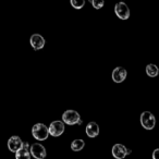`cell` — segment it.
I'll return each instance as SVG.
<instances>
[{
    "mask_svg": "<svg viewBox=\"0 0 159 159\" xmlns=\"http://www.w3.org/2000/svg\"><path fill=\"white\" fill-rule=\"evenodd\" d=\"M32 135L37 141H46L49 136V129L44 123H36L32 128Z\"/></svg>",
    "mask_w": 159,
    "mask_h": 159,
    "instance_id": "6da1fadb",
    "label": "cell"
},
{
    "mask_svg": "<svg viewBox=\"0 0 159 159\" xmlns=\"http://www.w3.org/2000/svg\"><path fill=\"white\" fill-rule=\"evenodd\" d=\"M81 121V116L75 110H66L62 115V122L69 125H74Z\"/></svg>",
    "mask_w": 159,
    "mask_h": 159,
    "instance_id": "7a4b0ae2",
    "label": "cell"
},
{
    "mask_svg": "<svg viewBox=\"0 0 159 159\" xmlns=\"http://www.w3.org/2000/svg\"><path fill=\"white\" fill-rule=\"evenodd\" d=\"M141 124L146 130L154 129L155 124H156V119H155L154 115L149 111H144L141 115Z\"/></svg>",
    "mask_w": 159,
    "mask_h": 159,
    "instance_id": "3957f363",
    "label": "cell"
},
{
    "mask_svg": "<svg viewBox=\"0 0 159 159\" xmlns=\"http://www.w3.org/2000/svg\"><path fill=\"white\" fill-rule=\"evenodd\" d=\"M30 152H31V155L35 159H45L47 155L46 148L39 143H35V144H33V145H31V147H30Z\"/></svg>",
    "mask_w": 159,
    "mask_h": 159,
    "instance_id": "277c9868",
    "label": "cell"
},
{
    "mask_svg": "<svg viewBox=\"0 0 159 159\" xmlns=\"http://www.w3.org/2000/svg\"><path fill=\"white\" fill-rule=\"evenodd\" d=\"M23 146H24V143L22 142L20 136H11L9 139H8V148H9L10 152H18L20 149H22Z\"/></svg>",
    "mask_w": 159,
    "mask_h": 159,
    "instance_id": "5b68a950",
    "label": "cell"
},
{
    "mask_svg": "<svg viewBox=\"0 0 159 159\" xmlns=\"http://www.w3.org/2000/svg\"><path fill=\"white\" fill-rule=\"evenodd\" d=\"M115 12L121 20H128L130 18V9L124 2H118L115 6Z\"/></svg>",
    "mask_w": 159,
    "mask_h": 159,
    "instance_id": "8992f818",
    "label": "cell"
},
{
    "mask_svg": "<svg viewBox=\"0 0 159 159\" xmlns=\"http://www.w3.org/2000/svg\"><path fill=\"white\" fill-rule=\"evenodd\" d=\"M49 134L53 137H58L63 134L64 132V123L62 121H53L49 125Z\"/></svg>",
    "mask_w": 159,
    "mask_h": 159,
    "instance_id": "52a82bcc",
    "label": "cell"
},
{
    "mask_svg": "<svg viewBox=\"0 0 159 159\" xmlns=\"http://www.w3.org/2000/svg\"><path fill=\"white\" fill-rule=\"evenodd\" d=\"M111 152H112V156L115 157L116 159H123V158H125L126 155L131 154V150H129L128 148L124 145H122V144H116V145H113Z\"/></svg>",
    "mask_w": 159,
    "mask_h": 159,
    "instance_id": "ba28073f",
    "label": "cell"
},
{
    "mask_svg": "<svg viewBox=\"0 0 159 159\" xmlns=\"http://www.w3.org/2000/svg\"><path fill=\"white\" fill-rule=\"evenodd\" d=\"M126 75H128V72H126L125 69L122 68V66H117V68L112 71V75H111V76H112L113 82L121 83L126 79Z\"/></svg>",
    "mask_w": 159,
    "mask_h": 159,
    "instance_id": "9c48e42d",
    "label": "cell"
},
{
    "mask_svg": "<svg viewBox=\"0 0 159 159\" xmlns=\"http://www.w3.org/2000/svg\"><path fill=\"white\" fill-rule=\"evenodd\" d=\"M30 44L35 50H39V49L44 48L45 46V38L39 34H33L30 38Z\"/></svg>",
    "mask_w": 159,
    "mask_h": 159,
    "instance_id": "30bf717a",
    "label": "cell"
},
{
    "mask_svg": "<svg viewBox=\"0 0 159 159\" xmlns=\"http://www.w3.org/2000/svg\"><path fill=\"white\" fill-rule=\"evenodd\" d=\"M85 133H86V135L89 137L94 139V137H96L98 134H99V125H98V124L96 123V122H94V121L89 122V123L86 125Z\"/></svg>",
    "mask_w": 159,
    "mask_h": 159,
    "instance_id": "8fae6325",
    "label": "cell"
},
{
    "mask_svg": "<svg viewBox=\"0 0 159 159\" xmlns=\"http://www.w3.org/2000/svg\"><path fill=\"white\" fill-rule=\"evenodd\" d=\"M85 146V142L81 139H74V141L71 143V148H72L73 152H80V150H82Z\"/></svg>",
    "mask_w": 159,
    "mask_h": 159,
    "instance_id": "7c38bea8",
    "label": "cell"
},
{
    "mask_svg": "<svg viewBox=\"0 0 159 159\" xmlns=\"http://www.w3.org/2000/svg\"><path fill=\"white\" fill-rule=\"evenodd\" d=\"M31 156L32 155L30 152V149L23 147L16 154V159H31Z\"/></svg>",
    "mask_w": 159,
    "mask_h": 159,
    "instance_id": "4fadbf2b",
    "label": "cell"
},
{
    "mask_svg": "<svg viewBox=\"0 0 159 159\" xmlns=\"http://www.w3.org/2000/svg\"><path fill=\"white\" fill-rule=\"evenodd\" d=\"M146 73H147L148 76L150 77H155L158 75L159 73V69L157 66H155V64H148L147 66H146Z\"/></svg>",
    "mask_w": 159,
    "mask_h": 159,
    "instance_id": "5bb4252c",
    "label": "cell"
},
{
    "mask_svg": "<svg viewBox=\"0 0 159 159\" xmlns=\"http://www.w3.org/2000/svg\"><path fill=\"white\" fill-rule=\"evenodd\" d=\"M71 5L74 9H82L85 5V1H82V0H71Z\"/></svg>",
    "mask_w": 159,
    "mask_h": 159,
    "instance_id": "9a60e30c",
    "label": "cell"
},
{
    "mask_svg": "<svg viewBox=\"0 0 159 159\" xmlns=\"http://www.w3.org/2000/svg\"><path fill=\"white\" fill-rule=\"evenodd\" d=\"M91 3L93 5V7L95 8L96 10L102 9V8L105 6V2H104V1H97V0H92Z\"/></svg>",
    "mask_w": 159,
    "mask_h": 159,
    "instance_id": "2e32d148",
    "label": "cell"
},
{
    "mask_svg": "<svg viewBox=\"0 0 159 159\" xmlns=\"http://www.w3.org/2000/svg\"><path fill=\"white\" fill-rule=\"evenodd\" d=\"M152 159H159V148L154 150V152H152Z\"/></svg>",
    "mask_w": 159,
    "mask_h": 159,
    "instance_id": "e0dca14e",
    "label": "cell"
}]
</instances>
